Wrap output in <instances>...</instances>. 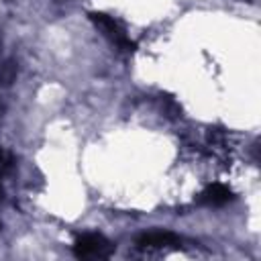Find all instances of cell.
I'll return each instance as SVG.
<instances>
[{
    "label": "cell",
    "instance_id": "1",
    "mask_svg": "<svg viewBox=\"0 0 261 261\" xmlns=\"http://www.w3.org/2000/svg\"><path fill=\"white\" fill-rule=\"evenodd\" d=\"M112 251H114V245L108 243L102 234H84L73 245L75 257H82V259H86V257L104 259V257H110Z\"/></svg>",
    "mask_w": 261,
    "mask_h": 261
},
{
    "label": "cell",
    "instance_id": "2",
    "mask_svg": "<svg viewBox=\"0 0 261 261\" xmlns=\"http://www.w3.org/2000/svg\"><path fill=\"white\" fill-rule=\"evenodd\" d=\"M90 16H92V20H94L96 24H100V27L106 31V35H108L120 49H126V51H133V49H135V43L128 39V35H126L124 29L118 24V20H114L112 16H108V14H104V12H90Z\"/></svg>",
    "mask_w": 261,
    "mask_h": 261
},
{
    "label": "cell",
    "instance_id": "3",
    "mask_svg": "<svg viewBox=\"0 0 261 261\" xmlns=\"http://www.w3.org/2000/svg\"><path fill=\"white\" fill-rule=\"evenodd\" d=\"M230 198H232V194H230V190H228L226 186H222V184H212L210 188H206V190L200 194L198 202H200V204H210V206H222V204H226Z\"/></svg>",
    "mask_w": 261,
    "mask_h": 261
},
{
    "label": "cell",
    "instance_id": "4",
    "mask_svg": "<svg viewBox=\"0 0 261 261\" xmlns=\"http://www.w3.org/2000/svg\"><path fill=\"white\" fill-rule=\"evenodd\" d=\"M175 243L177 239L171 232H147V234H141L137 241V245L143 249H159V247L175 245Z\"/></svg>",
    "mask_w": 261,
    "mask_h": 261
},
{
    "label": "cell",
    "instance_id": "5",
    "mask_svg": "<svg viewBox=\"0 0 261 261\" xmlns=\"http://www.w3.org/2000/svg\"><path fill=\"white\" fill-rule=\"evenodd\" d=\"M10 163H12L10 153H8V151H4V149H0V169H6Z\"/></svg>",
    "mask_w": 261,
    "mask_h": 261
}]
</instances>
